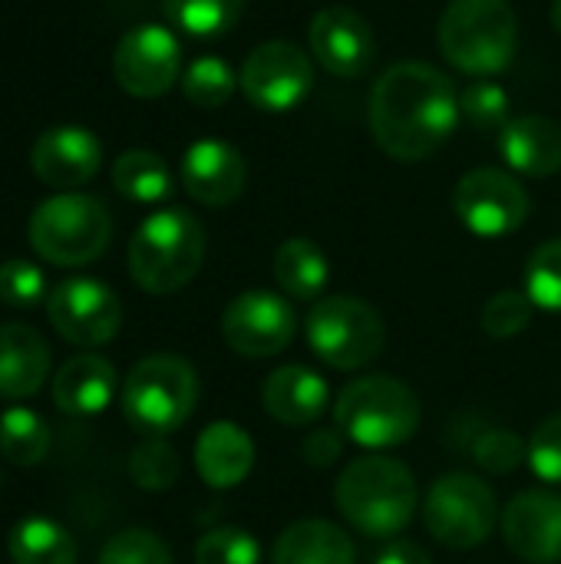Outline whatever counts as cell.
Instances as JSON below:
<instances>
[{
	"mask_svg": "<svg viewBox=\"0 0 561 564\" xmlns=\"http://www.w3.org/2000/svg\"><path fill=\"white\" fill-rule=\"evenodd\" d=\"M460 122V93L453 79L420 59L390 66L370 93V132L397 162L433 155Z\"/></svg>",
	"mask_w": 561,
	"mask_h": 564,
	"instance_id": "cell-1",
	"label": "cell"
},
{
	"mask_svg": "<svg viewBox=\"0 0 561 564\" xmlns=\"http://www.w3.org/2000/svg\"><path fill=\"white\" fill-rule=\"evenodd\" d=\"M334 502L354 532L390 542L413 522L420 489L413 473L400 459L360 456L341 469Z\"/></svg>",
	"mask_w": 561,
	"mask_h": 564,
	"instance_id": "cell-2",
	"label": "cell"
},
{
	"mask_svg": "<svg viewBox=\"0 0 561 564\" xmlns=\"http://www.w3.org/2000/svg\"><path fill=\"white\" fill-rule=\"evenodd\" d=\"M205 261V228L185 208L149 215L129 241V274L145 294L182 291Z\"/></svg>",
	"mask_w": 561,
	"mask_h": 564,
	"instance_id": "cell-3",
	"label": "cell"
},
{
	"mask_svg": "<svg viewBox=\"0 0 561 564\" xmlns=\"http://www.w3.org/2000/svg\"><path fill=\"white\" fill-rule=\"evenodd\" d=\"M436 40L456 69L470 76H496L516 56L519 20L509 0H450Z\"/></svg>",
	"mask_w": 561,
	"mask_h": 564,
	"instance_id": "cell-4",
	"label": "cell"
},
{
	"mask_svg": "<svg viewBox=\"0 0 561 564\" xmlns=\"http://www.w3.org/2000/svg\"><path fill=\"white\" fill-rule=\"evenodd\" d=\"M423 420L417 393L387 373L360 377L341 390L334 403V423L341 436L364 449H393L417 436Z\"/></svg>",
	"mask_w": 561,
	"mask_h": 564,
	"instance_id": "cell-5",
	"label": "cell"
},
{
	"mask_svg": "<svg viewBox=\"0 0 561 564\" xmlns=\"http://www.w3.org/2000/svg\"><path fill=\"white\" fill-rule=\"evenodd\" d=\"M195 367L175 354H152L122 380V416L142 436H169L182 430L195 413Z\"/></svg>",
	"mask_w": 561,
	"mask_h": 564,
	"instance_id": "cell-6",
	"label": "cell"
},
{
	"mask_svg": "<svg viewBox=\"0 0 561 564\" xmlns=\"http://www.w3.org/2000/svg\"><path fill=\"white\" fill-rule=\"evenodd\" d=\"M112 238L109 208L83 192H63L36 205L30 215L33 251L56 268H79L96 261Z\"/></svg>",
	"mask_w": 561,
	"mask_h": 564,
	"instance_id": "cell-7",
	"label": "cell"
},
{
	"mask_svg": "<svg viewBox=\"0 0 561 564\" xmlns=\"http://www.w3.org/2000/svg\"><path fill=\"white\" fill-rule=\"evenodd\" d=\"M308 344L334 370H360L384 354L387 327L377 307L360 297H321L308 314Z\"/></svg>",
	"mask_w": 561,
	"mask_h": 564,
	"instance_id": "cell-8",
	"label": "cell"
},
{
	"mask_svg": "<svg viewBox=\"0 0 561 564\" xmlns=\"http://www.w3.org/2000/svg\"><path fill=\"white\" fill-rule=\"evenodd\" d=\"M423 522L443 549L470 552L489 542L499 522V502L479 476L446 473L427 492Z\"/></svg>",
	"mask_w": 561,
	"mask_h": 564,
	"instance_id": "cell-9",
	"label": "cell"
},
{
	"mask_svg": "<svg viewBox=\"0 0 561 564\" xmlns=\"http://www.w3.org/2000/svg\"><path fill=\"white\" fill-rule=\"evenodd\" d=\"M238 79L255 109L288 112L308 99L314 86V63L291 40H265L245 56Z\"/></svg>",
	"mask_w": 561,
	"mask_h": 564,
	"instance_id": "cell-10",
	"label": "cell"
},
{
	"mask_svg": "<svg viewBox=\"0 0 561 564\" xmlns=\"http://www.w3.org/2000/svg\"><path fill=\"white\" fill-rule=\"evenodd\" d=\"M529 192L503 169H473L453 192L456 218L479 238H506L529 218Z\"/></svg>",
	"mask_w": 561,
	"mask_h": 564,
	"instance_id": "cell-11",
	"label": "cell"
},
{
	"mask_svg": "<svg viewBox=\"0 0 561 564\" xmlns=\"http://www.w3.org/2000/svg\"><path fill=\"white\" fill-rule=\"evenodd\" d=\"M53 330L76 347H103L122 327V304L116 291L93 278H66L46 297Z\"/></svg>",
	"mask_w": 561,
	"mask_h": 564,
	"instance_id": "cell-12",
	"label": "cell"
},
{
	"mask_svg": "<svg viewBox=\"0 0 561 564\" xmlns=\"http://www.w3.org/2000/svg\"><path fill=\"white\" fill-rule=\"evenodd\" d=\"M298 334V314L274 291H245L222 314L225 344L248 360L278 357Z\"/></svg>",
	"mask_w": 561,
	"mask_h": 564,
	"instance_id": "cell-13",
	"label": "cell"
},
{
	"mask_svg": "<svg viewBox=\"0 0 561 564\" xmlns=\"http://www.w3.org/2000/svg\"><path fill=\"white\" fill-rule=\"evenodd\" d=\"M182 69V50L172 30L159 23H145L129 30L112 53L116 83L136 99H155L169 93Z\"/></svg>",
	"mask_w": 561,
	"mask_h": 564,
	"instance_id": "cell-14",
	"label": "cell"
},
{
	"mask_svg": "<svg viewBox=\"0 0 561 564\" xmlns=\"http://www.w3.org/2000/svg\"><path fill=\"white\" fill-rule=\"evenodd\" d=\"M308 40H311V50H314L317 63L331 76L357 79L377 59L374 30L350 7H324L321 13H314Z\"/></svg>",
	"mask_w": 561,
	"mask_h": 564,
	"instance_id": "cell-15",
	"label": "cell"
},
{
	"mask_svg": "<svg viewBox=\"0 0 561 564\" xmlns=\"http://www.w3.org/2000/svg\"><path fill=\"white\" fill-rule=\"evenodd\" d=\"M503 539L529 564L561 562V496L549 489L519 492L503 512Z\"/></svg>",
	"mask_w": 561,
	"mask_h": 564,
	"instance_id": "cell-16",
	"label": "cell"
},
{
	"mask_svg": "<svg viewBox=\"0 0 561 564\" xmlns=\"http://www.w3.org/2000/svg\"><path fill=\"white\" fill-rule=\"evenodd\" d=\"M30 165L43 185L73 192L96 178L103 165V145L83 126H50L43 135H36Z\"/></svg>",
	"mask_w": 561,
	"mask_h": 564,
	"instance_id": "cell-17",
	"label": "cell"
},
{
	"mask_svg": "<svg viewBox=\"0 0 561 564\" xmlns=\"http://www.w3.org/2000/svg\"><path fill=\"white\" fill-rule=\"evenodd\" d=\"M179 175H182L185 192L198 205L225 208L245 192L248 165L235 145H228L222 139H198L185 149Z\"/></svg>",
	"mask_w": 561,
	"mask_h": 564,
	"instance_id": "cell-18",
	"label": "cell"
},
{
	"mask_svg": "<svg viewBox=\"0 0 561 564\" xmlns=\"http://www.w3.org/2000/svg\"><path fill=\"white\" fill-rule=\"evenodd\" d=\"M331 390L321 373L301 364L278 367L261 387V406L271 420L284 426H311L324 416Z\"/></svg>",
	"mask_w": 561,
	"mask_h": 564,
	"instance_id": "cell-19",
	"label": "cell"
},
{
	"mask_svg": "<svg viewBox=\"0 0 561 564\" xmlns=\"http://www.w3.org/2000/svg\"><path fill=\"white\" fill-rule=\"evenodd\" d=\"M195 469L212 489H235L255 469L251 436L228 420L208 423L195 440Z\"/></svg>",
	"mask_w": 561,
	"mask_h": 564,
	"instance_id": "cell-20",
	"label": "cell"
},
{
	"mask_svg": "<svg viewBox=\"0 0 561 564\" xmlns=\"http://www.w3.org/2000/svg\"><path fill=\"white\" fill-rule=\"evenodd\" d=\"M50 377V344L30 324H0V397L26 400Z\"/></svg>",
	"mask_w": 561,
	"mask_h": 564,
	"instance_id": "cell-21",
	"label": "cell"
},
{
	"mask_svg": "<svg viewBox=\"0 0 561 564\" xmlns=\"http://www.w3.org/2000/svg\"><path fill=\"white\" fill-rule=\"evenodd\" d=\"M116 390H119L116 367L96 354L69 357L53 377V403L69 416L103 413L112 403Z\"/></svg>",
	"mask_w": 561,
	"mask_h": 564,
	"instance_id": "cell-22",
	"label": "cell"
},
{
	"mask_svg": "<svg viewBox=\"0 0 561 564\" xmlns=\"http://www.w3.org/2000/svg\"><path fill=\"white\" fill-rule=\"evenodd\" d=\"M499 152L509 169L529 178H549L561 169V122L549 116H519L499 132Z\"/></svg>",
	"mask_w": 561,
	"mask_h": 564,
	"instance_id": "cell-23",
	"label": "cell"
},
{
	"mask_svg": "<svg viewBox=\"0 0 561 564\" xmlns=\"http://www.w3.org/2000/svg\"><path fill=\"white\" fill-rule=\"evenodd\" d=\"M357 549L347 532L327 519H301L288 525L271 549V564H354Z\"/></svg>",
	"mask_w": 561,
	"mask_h": 564,
	"instance_id": "cell-24",
	"label": "cell"
},
{
	"mask_svg": "<svg viewBox=\"0 0 561 564\" xmlns=\"http://www.w3.org/2000/svg\"><path fill=\"white\" fill-rule=\"evenodd\" d=\"M271 271L278 288L294 301H317L331 278L327 254L311 238H288L274 251Z\"/></svg>",
	"mask_w": 561,
	"mask_h": 564,
	"instance_id": "cell-25",
	"label": "cell"
},
{
	"mask_svg": "<svg viewBox=\"0 0 561 564\" xmlns=\"http://www.w3.org/2000/svg\"><path fill=\"white\" fill-rule=\"evenodd\" d=\"M7 555L13 564H76V542L60 522L30 516L10 529Z\"/></svg>",
	"mask_w": 561,
	"mask_h": 564,
	"instance_id": "cell-26",
	"label": "cell"
},
{
	"mask_svg": "<svg viewBox=\"0 0 561 564\" xmlns=\"http://www.w3.org/2000/svg\"><path fill=\"white\" fill-rule=\"evenodd\" d=\"M112 188L139 205L165 202L175 188L169 165L149 149H129L112 162Z\"/></svg>",
	"mask_w": 561,
	"mask_h": 564,
	"instance_id": "cell-27",
	"label": "cell"
},
{
	"mask_svg": "<svg viewBox=\"0 0 561 564\" xmlns=\"http://www.w3.org/2000/svg\"><path fill=\"white\" fill-rule=\"evenodd\" d=\"M50 453V426L26 406L0 413V456L13 466H40Z\"/></svg>",
	"mask_w": 561,
	"mask_h": 564,
	"instance_id": "cell-28",
	"label": "cell"
},
{
	"mask_svg": "<svg viewBox=\"0 0 561 564\" xmlns=\"http://www.w3.org/2000/svg\"><path fill=\"white\" fill-rule=\"evenodd\" d=\"M169 23L192 36H218L231 30L245 10V0H162Z\"/></svg>",
	"mask_w": 561,
	"mask_h": 564,
	"instance_id": "cell-29",
	"label": "cell"
},
{
	"mask_svg": "<svg viewBox=\"0 0 561 564\" xmlns=\"http://www.w3.org/2000/svg\"><path fill=\"white\" fill-rule=\"evenodd\" d=\"M179 453L165 436H145L129 456V476L142 492H169L179 482Z\"/></svg>",
	"mask_w": 561,
	"mask_h": 564,
	"instance_id": "cell-30",
	"label": "cell"
},
{
	"mask_svg": "<svg viewBox=\"0 0 561 564\" xmlns=\"http://www.w3.org/2000/svg\"><path fill=\"white\" fill-rule=\"evenodd\" d=\"M235 86H238V76L235 69L218 59V56H198L185 76H182V93L188 102L202 106V109H218L225 106L231 96H235Z\"/></svg>",
	"mask_w": 561,
	"mask_h": 564,
	"instance_id": "cell-31",
	"label": "cell"
},
{
	"mask_svg": "<svg viewBox=\"0 0 561 564\" xmlns=\"http://www.w3.org/2000/svg\"><path fill=\"white\" fill-rule=\"evenodd\" d=\"M526 294L539 311L561 314V238L536 248L526 264Z\"/></svg>",
	"mask_w": 561,
	"mask_h": 564,
	"instance_id": "cell-32",
	"label": "cell"
},
{
	"mask_svg": "<svg viewBox=\"0 0 561 564\" xmlns=\"http://www.w3.org/2000/svg\"><path fill=\"white\" fill-rule=\"evenodd\" d=\"M532 311L536 304L529 301L526 291H499L483 304L479 324L489 337L509 340V337H519L532 324Z\"/></svg>",
	"mask_w": 561,
	"mask_h": 564,
	"instance_id": "cell-33",
	"label": "cell"
},
{
	"mask_svg": "<svg viewBox=\"0 0 561 564\" xmlns=\"http://www.w3.org/2000/svg\"><path fill=\"white\" fill-rule=\"evenodd\" d=\"M460 112L483 132H493V129L503 132L509 126V93L493 79L470 83L460 93Z\"/></svg>",
	"mask_w": 561,
	"mask_h": 564,
	"instance_id": "cell-34",
	"label": "cell"
},
{
	"mask_svg": "<svg viewBox=\"0 0 561 564\" xmlns=\"http://www.w3.org/2000/svg\"><path fill=\"white\" fill-rule=\"evenodd\" d=\"M195 564H261V545L245 529H212L195 545Z\"/></svg>",
	"mask_w": 561,
	"mask_h": 564,
	"instance_id": "cell-35",
	"label": "cell"
},
{
	"mask_svg": "<svg viewBox=\"0 0 561 564\" xmlns=\"http://www.w3.org/2000/svg\"><path fill=\"white\" fill-rule=\"evenodd\" d=\"M50 297L46 291V274L26 261V258H10L0 264V304L30 311Z\"/></svg>",
	"mask_w": 561,
	"mask_h": 564,
	"instance_id": "cell-36",
	"label": "cell"
},
{
	"mask_svg": "<svg viewBox=\"0 0 561 564\" xmlns=\"http://www.w3.org/2000/svg\"><path fill=\"white\" fill-rule=\"evenodd\" d=\"M99 564H172V552L155 532L126 529L103 545Z\"/></svg>",
	"mask_w": 561,
	"mask_h": 564,
	"instance_id": "cell-37",
	"label": "cell"
},
{
	"mask_svg": "<svg viewBox=\"0 0 561 564\" xmlns=\"http://www.w3.org/2000/svg\"><path fill=\"white\" fill-rule=\"evenodd\" d=\"M526 453H529V443L513 430H486L473 446L476 466L493 473V476L516 473L526 463Z\"/></svg>",
	"mask_w": 561,
	"mask_h": 564,
	"instance_id": "cell-38",
	"label": "cell"
},
{
	"mask_svg": "<svg viewBox=\"0 0 561 564\" xmlns=\"http://www.w3.org/2000/svg\"><path fill=\"white\" fill-rule=\"evenodd\" d=\"M529 469L549 482V486H561V413L549 416L529 440V453H526Z\"/></svg>",
	"mask_w": 561,
	"mask_h": 564,
	"instance_id": "cell-39",
	"label": "cell"
},
{
	"mask_svg": "<svg viewBox=\"0 0 561 564\" xmlns=\"http://www.w3.org/2000/svg\"><path fill=\"white\" fill-rule=\"evenodd\" d=\"M344 453V436L341 430H314L301 443V456L311 469H327L341 459Z\"/></svg>",
	"mask_w": 561,
	"mask_h": 564,
	"instance_id": "cell-40",
	"label": "cell"
},
{
	"mask_svg": "<svg viewBox=\"0 0 561 564\" xmlns=\"http://www.w3.org/2000/svg\"><path fill=\"white\" fill-rule=\"evenodd\" d=\"M374 564H433V558H430L427 549H420L417 542L390 539V542L377 552Z\"/></svg>",
	"mask_w": 561,
	"mask_h": 564,
	"instance_id": "cell-41",
	"label": "cell"
},
{
	"mask_svg": "<svg viewBox=\"0 0 561 564\" xmlns=\"http://www.w3.org/2000/svg\"><path fill=\"white\" fill-rule=\"evenodd\" d=\"M552 23H555V30L561 33V0H555V3H552Z\"/></svg>",
	"mask_w": 561,
	"mask_h": 564,
	"instance_id": "cell-42",
	"label": "cell"
},
{
	"mask_svg": "<svg viewBox=\"0 0 561 564\" xmlns=\"http://www.w3.org/2000/svg\"><path fill=\"white\" fill-rule=\"evenodd\" d=\"M0 486H3V473H0Z\"/></svg>",
	"mask_w": 561,
	"mask_h": 564,
	"instance_id": "cell-43",
	"label": "cell"
}]
</instances>
